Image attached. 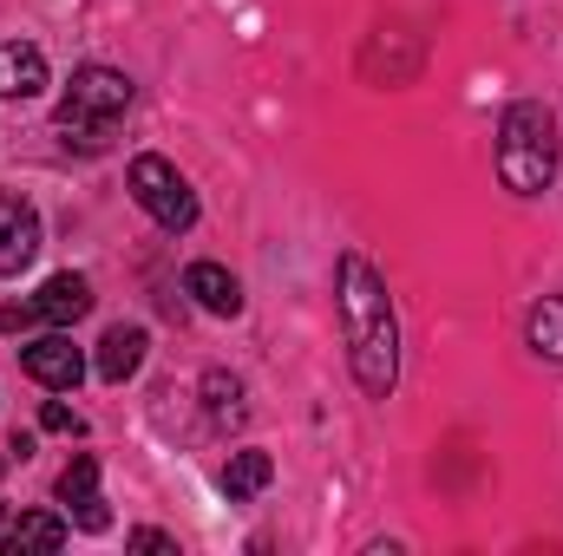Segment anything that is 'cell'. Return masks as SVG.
<instances>
[{"label": "cell", "mask_w": 563, "mask_h": 556, "mask_svg": "<svg viewBox=\"0 0 563 556\" xmlns=\"http://www.w3.org/2000/svg\"><path fill=\"white\" fill-rule=\"evenodd\" d=\"M334 301H341V327H347V360L367 400H387L400 380V321H394V294L387 276L367 256H341L334 263Z\"/></svg>", "instance_id": "cell-1"}, {"label": "cell", "mask_w": 563, "mask_h": 556, "mask_svg": "<svg viewBox=\"0 0 563 556\" xmlns=\"http://www.w3.org/2000/svg\"><path fill=\"white\" fill-rule=\"evenodd\" d=\"M498 177L518 197H544L558 177V119L538 99H518L498 119Z\"/></svg>", "instance_id": "cell-2"}, {"label": "cell", "mask_w": 563, "mask_h": 556, "mask_svg": "<svg viewBox=\"0 0 563 556\" xmlns=\"http://www.w3.org/2000/svg\"><path fill=\"white\" fill-rule=\"evenodd\" d=\"M125 112H132V79L112 66H79L59 92V125L79 132V144H99Z\"/></svg>", "instance_id": "cell-3"}, {"label": "cell", "mask_w": 563, "mask_h": 556, "mask_svg": "<svg viewBox=\"0 0 563 556\" xmlns=\"http://www.w3.org/2000/svg\"><path fill=\"white\" fill-rule=\"evenodd\" d=\"M132 197H139V210L157 223V230H170V236H184L190 223H197V190L184 184V170L177 164H164V157H132Z\"/></svg>", "instance_id": "cell-4"}, {"label": "cell", "mask_w": 563, "mask_h": 556, "mask_svg": "<svg viewBox=\"0 0 563 556\" xmlns=\"http://www.w3.org/2000/svg\"><path fill=\"white\" fill-rule=\"evenodd\" d=\"M20 367H26V380H40L46 393H73V387L86 380V354L73 347V334H40V341H26V347H20Z\"/></svg>", "instance_id": "cell-5"}, {"label": "cell", "mask_w": 563, "mask_h": 556, "mask_svg": "<svg viewBox=\"0 0 563 556\" xmlns=\"http://www.w3.org/2000/svg\"><path fill=\"white\" fill-rule=\"evenodd\" d=\"M40 210L13 190H0V276H20L33 256H40Z\"/></svg>", "instance_id": "cell-6"}, {"label": "cell", "mask_w": 563, "mask_h": 556, "mask_svg": "<svg viewBox=\"0 0 563 556\" xmlns=\"http://www.w3.org/2000/svg\"><path fill=\"white\" fill-rule=\"evenodd\" d=\"M59 504H66L86 531H106V524H112V511H106V498H99V458H92V452H79V458L59 471Z\"/></svg>", "instance_id": "cell-7"}, {"label": "cell", "mask_w": 563, "mask_h": 556, "mask_svg": "<svg viewBox=\"0 0 563 556\" xmlns=\"http://www.w3.org/2000/svg\"><path fill=\"white\" fill-rule=\"evenodd\" d=\"M184 294H197L203 314H223V321L243 314V281L230 276L223 263H190V269H184Z\"/></svg>", "instance_id": "cell-8"}, {"label": "cell", "mask_w": 563, "mask_h": 556, "mask_svg": "<svg viewBox=\"0 0 563 556\" xmlns=\"http://www.w3.org/2000/svg\"><path fill=\"white\" fill-rule=\"evenodd\" d=\"M46 92V53L26 40L0 46V99H40Z\"/></svg>", "instance_id": "cell-9"}, {"label": "cell", "mask_w": 563, "mask_h": 556, "mask_svg": "<svg viewBox=\"0 0 563 556\" xmlns=\"http://www.w3.org/2000/svg\"><path fill=\"white\" fill-rule=\"evenodd\" d=\"M33 308H40V321L73 327V321H86V314H92V281H86V276H53L40 294H33Z\"/></svg>", "instance_id": "cell-10"}, {"label": "cell", "mask_w": 563, "mask_h": 556, "mask_svg": "<svg viewBox=\"0 0 563 556\" xmlns=\"http://www.w3.org/2000/svg\"><path fill=\"white\" fill-rule=\"evenodd\" d=\"M144 347H151L144 327H106V341H99V380L125 387V380L144 367Z\"/></svg>", "instance_id": "cell-11"}, {"label": "cell", "mask_w": 563, "mask_h": 556, "mask_svg": "<svg viewBox=\"0 0 563 556\" xmlns=\"http://www.w3.org/2000/svg\"><path fill=\"white\" fill-rule=\"evenodd\" d=\"M525 341H531V354H538V360H563V294H544V301L531 308Z\"/></svg>", "instance_id": "cell-12"}, {"label": "cell", "mask_w": 563, "mask_h": 556, "mask_svg": "<svg viewBox=\"0 0 563 556\" xmlns=\"http://www.w3.org/2000/svg\"><path fill=\"white\" fill-rule=\"evenodd\" d=\"M269 478H276L269 452H230V465H223V491H230V498H256Z\"/></svg>", "instance_id": "cell-13"}, {"label": "cell", "mask_w": 563, "mask_h": 556, "mask_svg": "<svg viewBox=\"0 0 563 556\" xmlns=\"http://www.w3.org/2000/svg\"><path fill=\"white\" fill-rule=\"evenodd\" d=\"M66 544V524L59 518H46V511H26L13 531H7V551L20 556V551H59Z\"/></svg>", "instance_id": "cell-14"}, {"label": "cell", "mask_w": 563, "mask_h": 556, "mask_svg": "<svg viewBox=\"0 0 563 556\" xmlns=\"http://www.w3.org/2000/svg\"><path fill=\"white\" fill-rule=\"evenodd\" d=\"M203 400H210V413L223 419H243V380H230V374H203Z\"/></svg>", "instance_id": "cell-15"}, {"label": "cell", "mask_w": 563, "mask_h": 556, "mask_svg": "<svg viewBox=\"0 0 563 556\" xmlns=\"http://www.w3.org/2000/svg\"><path fill=\"white\" fill-rule=\"evenodd\" d=\"M40 425H46V432H86V419L73 413L66 400H46V413H40Z\"/></svg>", "instance_id": "cell-16"}, {"label": "cell", "mask_w": 563, "mask_h": 556, "mask_svg": "<svg viewBox=\"0 0 563 556\" xmlns=\"http://www.w3.org/2000/svg\"><path fill=\"white\" fill-rule=\"evenodd\" d=\"M132 551H144V556H170V551H177V537H164V531H132Z\"/></svg>", "instance_id": "cell-17"}, {"label": "cell", "mask_w": 563, "mask_h": 556, "mask_svg": "<svg viewBox=\"0 0 563 556\" xmlns=\"http://www.w3.org/2000/svg\"><path fill=\"white\" fill-rule=\"evenodd\" d=\"M33 321H40V308H33V301H13V308H0V327H13V334H20V327H33Z\"/></svg>", "instance_id": "cell-18"}, {"label": "cell", "mask_w": 563, "mask_h": 556, "mask_svg": "<svg viewBox=\"0 0 563 556\" xmlns=\"http://www.w3.org/2000/svg\"><path fill=\"white\" fill-rule=\"evenodd\" d=\"M0 524H7V504H0Z\"/></svg>", "instance_id": "cell-19"}]
</instances>
